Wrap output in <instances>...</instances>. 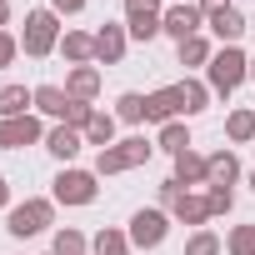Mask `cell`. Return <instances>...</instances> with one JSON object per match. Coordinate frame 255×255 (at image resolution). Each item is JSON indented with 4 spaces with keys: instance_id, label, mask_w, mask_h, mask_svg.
Returning <instances> with one entry per match:
<instances>
[{
    "instance_id": "obj_1",
    "label": "cell",
    "mask_w": 255,
    "mask_h": 255,
    "mask_svg": "<svg viewBox=\"0 0 255 255\" xmlns=\"http://www.w3.org/2000/svg\"><path fill=\"white\" fill-rule=\"evenodd\" d=\"M250 80V55L240 50V45H220L215 55H210V65H205V85L215 90V95H230V90H240Z\"/></svg>"
},
{
    "instance_id": "obj_2",
    "label": "cell",
    "mask_w": 255,
    "mask_h": 255,
    "mask_svg": "<svg viewBox=\"0 0 255 255\" xmlns=\"http://www.w3.org/2000/svg\"><path fill=\"white\" fill-rule=\"evenodd\" d=\"M60 15L45 5V10H30L25 15V30H20V50L30 55V60H45V55H55L60 50Z\"/></svg>"
},
{
    "instance_id": "obj_3",
    "label": "cell",
    "mask_w": 255,
    "mask_h": 255,
    "mask_svg": "<svg viewBox=\"0 0 255 255\" xmlns=\"http://www.w3.org/2000/svg\"><path fill=\"white\" fill-rule=\"evenodd\" d=\"M50 225H55V200H50V195H30V200H20V205L5 210V230H10L15 240L45 235Z\"/></svg>"
},
{
    "instance_id": "obj_4",
    "label": "cell",
    "mask_w": 255,
    "mask_h": 255,
    "mask_svg": "<svg viewBox=\"0 0 255 255\" xmlns=\"http://www.w3.org/2000/svg\"><path fill=\"white\" fill-rule=\"evenodd\" d=\"M150 155H155V145H150L145 135H125V140H115V145H105V150L95 155V175H125V170L145 165Z\"/></svg>"
},
{
    "instance_id": "obj_5",
    "label": "cell",
    "mask_w": 255,
    "mask_h": 255,
    "mask_svg": "<svg viewBox=\"0 0 255 255\" xmlns=\"http://www.w3.org/2000/svg\"><path fill=\"white\" fill-rule=\"evenodd\" d=\"M95 180H100L95 170H80V165H60L50 200H55V205H95V195H100V185H95Z\"/></svg>"
},
{
    "instance_id": "obj_6",
    "label": "cell",
    "mask_w": 255,
    "mask_h": 255,
    "mask_svg": "<svg viewBox=\"0 0 255 255\" xmlns=\"http://www.w3.org/2000/svg\"><path fill=\"white\" fill-rule=\"evenodd\" d=\"M130 250H160L165 245V235H170V210H160V205H145V210H135L130 215Z\"/></svg>"
},
{
    "instance_id": "obj_7",
    "label": "cell",
    "mask_w": 255,
    "mask_h": 255,
    "mask_svg": "<svg viewBox=\"0 0 255 255\" xmlns=\"http://www.w3.org/2000/svg\"><path fill=\"white\" fill-rule=\"evenodd\" d=\"M200 30H205V10L195 5V0H185V5H170V10L160 15V35H170L175 45L190 40V35H200Z\"/></svg>"
},
{
    "instance_id": "obj_8",
    "label": "cell",
    "mask_w": 255,
    "mask_h": 255,
    "mask_svg": "<svg viewBox=\"0 0 255 255\" xmlns=\"http://www.w3.org/2000/svg\"><path fill=\"white\" fill-rule=\"evenodd\" d=\"M160 0H125V30L130 40H155L160 35Z\"/></svg>"
},
{
    "instance_id": "obj_9",
    "label": "cell",
    "mask_w": 255,
    "mask_h": 255,
    "mask_svg": "<svg viewBox=\"0 0 255 255\" xmlns=\"http://www.w3.org/2000/svg\"><path fill=\"white\" fill-rule=\"evenodd\" d=\"M45 140V125L40 115H15V120H0V150H25Z\"/></svg>"
},
{
    "instance_id": "obj_10",
    "label": "cell",
    "mask_w": 255,
    "mask_h": 255,
    "mask_svg": "<svg viewBox=\"0 0 255 255\" xmlns=\"http://www.w3.org/2000/svg\"><path fill=\"white\" fill-rule=\"evenodd\" d=\"M45 150H50V155H55L60 165H70V160H75V155L85 150V135L75 130V125H65V120H55L50 130H45Z\"/></svg>"
},
{
    "instance_id": "obj_11",
    "label": "cell",
    "mask_w": 255,
    "mask_h": 255,
    "mask_svg": "<svg viewBox=\"0 0 255 255\" xmlns=\"http://www.w3.org/2000/svg\"><path fill=\"white\" fill-rule=\"evenodd\" d=\"M125 45H130V30H125V25L105 20V25L95 30V60H100V65H120V60H125Z\"/></svg>"
},
{
    "instance_id": "obj_12",
    "label": "cell",
    "mask_w": 255,
    "mask_h": 255,
    "mask_svg": "<svg viewBox=\"0 0 255 255\" xmlns=\"http://www.w3.org/2000/svg\"><path fill=\"white\" fill-rule=\"evenodd\" d=\"M180 115H185V105H180V90H175V85H160V90L145 95V120L170 125V120H180Z\"/></svg>"
},
{
    "instance_id": "obj_13",
    "label": "cell",
    "mask_w": 255,
    "mask_h": 255,
    "mask_svg": "<svg viewBox=\"0 0 255 255\" xmlns=\"http://www.w3.org/2000/svg\"><path fill=\"white\" fill-rule=\"evenodd\" d=\"M175 180H180L185 190L210 185V155H200L195 145H190V150H180V155H175Z\"/></svg>"
},
{
    "instance_id": "obj_14",
    "label": "cell",
    "mask_w": 255,
    "mask_h": 255,
    "mask_svg": "<svg viewBox=\"0 0 255 255\" xmlns=\"http://www.w3.org/2000/svg\"><path fill=\"white\" fill-rule=\"evenodd\" d=\"M60 55H65L70 70L75 65H95V30H65L60 35Z\"/></svg>"
},
{
    "instance_id": "obj_15",
    "label": "cell",
    "mask_w": 255,
    "mask_h": 255,
    "mask_svg": "<svg viewBox=\"0 0 255 255\" xmlns=\"http://www.w3.org/2000/svg\"><path fill=\"white\" fill-rule=\"evenodd\" d=\"M205 25L215 30V40H220V45H240V35H245V15H240L235 5H225V10L205 15Z\"/></svg>"
},
{
    "instance_id": "obj_16",
    "label": "cell",
    "mask_w": 255,
    "mask_h": 255,
    "mask_svg": "<svg viewBox=\"0 0 255 255\" xmlns=\"http://www.w3.org/2000/svg\"><path fill=\"white\" fill-rule=\"evenodd\" d=\"M65 95H75V100H95V95H100V70H95V65H75V70L65 75Z\"/></svg>"
},
{
    "instance_id": "obj_17",
    "label": "cell",
    "mask_w": 255,
    "mask_h": 255,
    "mask_svg": "<svg viewBox=\"0 0 255 255\" xmlns=\"http://www.w3.org/2000/svg\"><path fill=\"white\" fill-rule=\"evenodd\" d=\"M180 225H195V230H205V220H210V205H205V195H195V190H185L180 200H175V210H170Z\"/></svg>"
},
{
    "instance_id": "obj_18",
    "label": "cell",
    "mask_w": 255,
    "mask_h": 255,
    "mask_svg": "<svg viewBox=\"0 0 255 255\" xmlns=\"http://www.w3.org/2000/svg\"><path fill=\"white\" fill-rule=\"evenodd\" d=\"M30 105H35V90H25V85H0V120L30 115Z\"/></svg>"
},
{
    "instance_id": "obj_19",
    "label": "cell",
    "mask_w": 255,
    "mask_h": 255,
    "mask_svg": "<svg viewBox=\"0 0 255 255\" xmlns=\"http://www.w3.org/2000/svg\"><path fill=\"white\" fill-rule=\"evenodd\" d=\"M115 125H120V120H115V110H95V115H90V125H85L80 135H85V145H100V150H105V145H115Z\"/></svg>"
},
{
    "instance_id": "obj_20",
    "label": "cell",
    "mask_w": 255,
    "mask_h": 255,
    "mask_svg": "<svg viewBox=\"0 0 255 255\" xmlns=\"http://www.w3.org/2000/svg\"><path fill=\"white\" fill-rule=\"evenodd\" d=\"M175 90H180V105H185V115H200L205 105H210V85L205 80H195V75H185V80H175Z\"/></svg>"
},
{
    "instance_id": "obj_21",
    "label": "cell",
    "mask_w": 255,
    "mask_h": 255,
    "mask_svg": "<svg viewBox=\"0 0 255 255\" xmlns=\"http://www.w3.org/2000/svg\"><path fill=\"white\" fill-rule=\"evenodd\" d=\"M35 110H40V115H50V120H65V110H70L65 85H35Z\"/></svg>"
},
{
    "instance_id": "obj_22",
    "label": "cell",
    "mask_w": 255,
    "mask_h": 255,
    "mask_svg": "<svg viewBox=\"0 0 255 255\" xmlns=\"http://www.w3.org/2000/svg\"><path fill=\"white\" fill-rule=\"evenodd\" d=\"M235 180H240V155L225 145L210 155V185H235Z\"/></svg>"
},
{
    "instance_id": "obj_23",
    "label": "cell",
    "mask_w": 255,
    "mask_h": 255,
    "mask_svg": "<svg viewBox=\"0 0 255 255\" xmlns=\"http://www.w3.org/2000/svg\"><path fill=\"white\" fill-rule=\"evenodd\" d=\"M155 150H165L170 160H175L180 150H190V125H185V120H170V125H160V140H155Z\"/></svg>"
},
{
    "instance_id": "obj_24",
    "label": "cell",
    "mask_w": 255,
    "mask_h": 255,
    "mask_svg": "<svg viewBox=\"0 0 255 255\" xmlns=\"http://www.w3.org/2000/svg\"><path fill=\"white\" fill-rule=\"evenodd\" d=\"M225 140L230 145H250L255 140V110H230L225 115Z\"/></svg>"
},
{
    "instance_id": "obj_25",
    "label": "cell",
    "mask_w": 255,
    "mask_h": 255,
    "mask_svg": "<svg viewBox=\"0 0 255 255\" xmlns=\"http://www.w3.org/2000/svg\"><path fill=\"white\" fill-rule=\"evenodd\" d=\"M90 250H95V255H130V235H125L120 225H105V230H95Z\"/></svg>"
},
{
    "instance_id": "obj_26",
    "label": "cell",
    "mask_w": 255,
    "mask_h": 255,
    "mask_svg": "<svg viewBox=\"0 0 255 255\" xmlns=\"http://www.w3.org/2000/svg\"><path fill=\"white\" fill-rule=\"evenodd\" d=\"M50 255H90V240L75 230V225H60L50 235Z\"/></svg>"
},
{
    "instance_id": "obj_27",
    "label": "cell",
    "mask_w": 255,
    "mask_h": 255,
    "mask_svg": "<svg viewBox=\"0 0 255 255\" xmlns=\"http://www.w3.org/2000/svg\"><path fill=\"white\" fill-rule=\"evenodd\" d=\"M210 55H215V45H210L205 35H190V40L175 45V60H180V65H210Z\"/></svg>"
},
{
    "instance_id": "obj_28",
    "label": "cell",
    "mask_w": 255,
    "mask_h": 255,
    "mask_svg": "<svg viewBox=\"0 0 255 255\" xmlns=\"http://www.w3.org/2000/svg\"><path fill=\"white\" fill-rule=\"evenodd\" d=\"M115 120H120V125H140V120H145V95H140V90H125V95L115 100Z\"/></svg>"
},
{
    "instance_id": "obj_29",
    "label": "cell",
    "mask_w": 255,
    "mask_h": 255,
    "mask_svg": "<svg viewBox=\"0 0 255 255\" xmlns=\"http://www.w3.org/2000/svg\"><path fill=\"white\" fill-rule=\"evenodd\" d=\"M220 250H225V240L215 230H190V240H185V255H220Z\"/></svg>"
},
{
    "instance_id": "obj_30",
    "label": "cell",
    "mask_w": 255,
    "mask_h": 255,
    "mask_svg": "<svg viewBox=\"0 0 255 255\" xmlns=\"http://www.w3.org/2000/svg\"><path fill=\"white\" fill-rule=\"evenodd\" d=\"M225 255H255V220L250 225H235L225 235Z\"/></svg>"
},
{
    "instance_id": "obj_31",
    "label": "cell",
    "mask_w": 255,
    "mask_h": 255,
    "mask_svg": "<svg viewBox=\"0 0 255 255\" xmlns=\"http://www.w3.org/2000/svg\"><path fill=\"white\" fill-rule=\"evenodd\" d=\"M205 205H210V215H230L235 210V190L230 185H205Z\"/></svg>"
},
{
    "instance_id": "obj_32",
    "label": "cell",
    "mask_w": 255,
    "mask_h": 255,
    "mask_svg": "<svg viewBox=\"0 0 255 255\" xmlns=\"http://www.w3.org/2000/svg\"><path fill=\"white\" fill-rule=\"evenodd\" d=\"M90 115H95V105H90V100H75V95H70V110H65V125H75V130H85V125H90Z\"/></svg>"
},
{
    "instance_id": "obj_33",
    "label": "cell",
    "mask_w": 255,
    "mask_h": 255,
    "mask_svg": "<svg viewBox=\"0 0 255 255\" xmlns=\"http://www.w3.org/2000/svg\"><path fill=\"white\" fill-rule=\"evenodd\" d=\"M15 55H20V35L0 30V70H10V65H15Z\"/></svg>"
},
{
    "instance_id": "obj_34",
    "label": "cell",
    "mask_w": 255,
    "mask_h": 255,
    "mask_svg": "<svg viewBox=\"0 0 255 255\" xmlns=\"http://www.w3.org/2000/svg\"><path fill=\"white\" fill-rule=\"evenodd\" d=\"M180 195H185V185H180L175 175H170V180H160V210H175V200H180Z\"/></svg>"
},
{
    "instance_id": "obj_35",
    "label": "cell",
    "mask_w": 255,
    "mask_h": 255,
    "mask_svg": "<svg viewBox=\"0 0 255 255\" xmlns=\"http://www.w3.org/2000/svg\"><path fill=\"white\" fill-rule=\"evenodd\" d=\"M50 10H55V15H80L85 0H50Z\"/></svg>"
},
{
    "instance_id": "obj_36",
    "label": "cell",
    "mask_w": 255,
    "mask_h": 255,
    "mask_svg": "<svg viewBox=\"0 0 255 255\" xmlns=\"http://www.w3.org/2000/svg\"><path fill=\"white\" fill-rule=\"evenodd\" d=\"M195 5H200L205 15H215V10H225V5H230V0H195Z\"/></svg>"
},
{
    "instance_id": "obj_37",
    "label": "cell",
    "mask_w": 255,
    "mask_h": 255,
    "mask_svg": "<svg viewBox=\"0 0 255 255\" xmlns=\"http://www.w3.org/2000/svg\"><path fill=\"white\" fill-rule=\"evenodd\" d=\"M0 210H10V180L0 175Z\"/></svg>"
},
{
    "instance_id": "obj_38",
    "label": "cell",
    "mask_w": 255,
    "mask_h": 255,
    "mask_svg": "<svg viewBox=\"0 0 255 255\" xmlns=\"http://www.w3.org/2000/svg\"><path fill=\"white\" fill-rule=\"evenodd\" d=\"M10 25V0H0V30Z\"/></svg>"
},
{
    "instance_id": "obj_39",
    "label": "cell",
    "mask_w": 255,
    "mask_h": 255,
    "mask_svg": "<svg viewBox=\"0 0 255 255\" xmlns=\"http://www.w3.org/2000/svg\"><path fill=\"white\" fill-rule=\"evenodd\" d=\"M250 80H255V55H250Z\"/></svg>"
},
{
    "instance_id": "obj_40",
    "label": "cell",
    "mask_w": 255,
    "mask_h": 255,
    "mask_svg": "<svg viewBox=\"0 0 255 255\" xmlns=\"http://www.w3.org/2000/svg\"><path fill=\"white\" fill-rule=\"evenodd\" d=\"M250 190H255V170H250Z\"/></svg>"
},
{
    "instance_id": "obj_41",
    "label": "cell",
    "mask_w": 255,
    "mask_h": 255,
    "mask_svg": "<svg viewBox=\"0 0 255 255\" xmlns=\"http://www.w3.org/2000/svg\"><path fill=\"white\" fill-rule=\"evenodd\" d=\"M170 5H185V0H170Z\"/></svg>"
},
{
    "instance_id": "obj_42",
    "label": "cell",
    "mask_w": 255,
    "mask_h": 255,
    "mask_svg": "<svg viewBox=\"0 0 255 255\" xmlns=\"http://www.w3.org/2000/svg\"><path fill=\"white\" fill-rule=\"evenodd\" d=\"M130 255H135V250H130Z\"/></svg>"
}]
</instances>
